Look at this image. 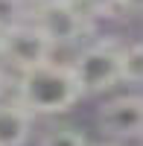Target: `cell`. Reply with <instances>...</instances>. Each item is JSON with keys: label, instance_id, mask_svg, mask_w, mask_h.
<instances>
[{"label": "cell", "instance_id": "cell-9", "mask_svg": "<svg viewBox=\"0 0 143 146\" xmlns=\"http://www.w3.org/2000/svg\"><path fill=\"white\" fill-rule=\"evenodd\" d=\"M73 3L79 6V12L91 21V27L102 18H111L117 12V0H73Z\"/></svg>", "mask_w": 143, "mask_h": 146}, {"label": "cell", "instance_id": "cell-14", "mask_svg": "<svg viewBox=\"0 0 143 146\" xmlns=\"http://www.w3.org/2000/svg\"><path fill=\"white\" fill-rule=\"evenodd\" d=\"M88 146H126V143H114V140H105V143H88Z\"/></svg>", "mask_w": 143, "mask_h": 146}, {"label": "cell", "instance_id": "cell-3", "mask_svg": "<svg viewBox=\"0 0 143 146\" xmlns=\"http://www.w3.org/2000/svg\"><path fill=\"white\" fill-rule=\"evenodd\" d=\"M50 58H56V50L29 18L0 29V62L9 70L23 73L41 62H50Z\"/></svg>", "mask_w": 143, "mask_h": 146}, {"label": "cell", "instance_id": "cell-1", "mask_svg": "<svg viewBox=\"0 0 143 146\" xmlns=\"http://www.w3.org/2000/svg\"><path fill=\"white\" fill-rule=\"evenodd\" d=\"M18 102H23L35 117H62L82 102V91L73 79V70L64 62H41L15 79Z\"/></svg>", "mask_w": 143, "mask_h": 146}, {"label": "cell", "instance_id": "cell-11", "mask_svg": "<svg viewBox=\"0 0 143 146\" xmlns=\"http://www.w3.org/2000/svg\"><path fill=\"white\" fill-rule=\"evenodd\" d=\"M117 12L126 18H140L143 15V0H117Z\"/></svg>", "mask_w": 143, "mask_h": 146}, {"label": "cell", "instance_id": "cell-13", "mask_svg": "<svg viewBox=\"0 0 143 146\" xmlns=\"http://www.w3.org/2000/svg\"><path fill=\"white\" fill-rule=\"evenodd\" d=\"M29 3H35V6H44V3H64V0H29Z\"/></svg>", "mask_w": 143, "mask_h": 146}, {"label": "cell", "instance_id": "cell-8", "mask_svg": "<svg viewBox=\"0 0 143 146\" xmlns=\"http://www.w3.org/2000/svg\"><path fill=\"white\" fill-rule=\"evenodd\" d=\"M38 146H88V137L73 126H58L47 131Z\"/></svg>", "mask_w": 143, "mask_h": 146}, {"label": "cell", "instance_id": "cell-10", "mask_svg": "<svg viewBox=\"0 0 143 146\" xmlns=\"http://www.w3.org/2000/svg\"><path fill=\"white\" fill-rule=\"evenodd\" d=\"M26 18V0H0V29Z\"/></svg>", "mask_w": 143, "mask_h": 146}, {"label": "cell", "instance_id": "cell-2", "mask_svg": "<svg viewBox=\"0 0 143 146\" xmlns=\"http://www.w3.org/2000/svg\"><path fill=\"white\" fill-rule=\"evenodd\" d=\"M120 44L117 41H93L85 44L73 56V62H67L73 70V79L79 85L82 96H102L111 94L120 85V58H117Z\"/></svg>", "mask_w": 143, "mask_h": 146}, {"label": "cell", "instance_id": "cell-5", "mask_svg": "<svg viewBox=\"0 0 143 146\" xmlns=\"http://www.w3.org/2000/svg\"><path fill=\"white\" fill-rule=\"evenodd\" d=\"M97 126L105 140L128 143L143 131V102L137 94H117L105 100L97 111Z\"/></svg>", "mask_w": 143, "mask_h": 146}, {"label": "cell", "instance_id": "cell-7", "mask_svg": "<svg viewBox=\"0 0 143 146\" xmlns=\"http://www.w3.org/2000/svg\"><path fill=\"white\" fill-rule=\"evenodd\" d=\"M117 58H120V85L137 88V85L143 82V44L140 41L120 44Z\"/></svg>", "mask_w": 143, "mask_h": 146}, {"label": "cell", "instance_id": "cell-12", "mask_svg": "<svg viewBox=\"0 0 143 146\" xmlns=\"http://www.w3.org/2000/svg\"><path fill=\"white\" fill-rule=\"evenodd\" d=\"M12 85H15V79H12V73H9V67L0 62V100H3V96L9 94V88Z\"/></svg>", "mask_w": 143, "mask_h": 146}, {"label": "cell", "instance_id": "cell-4", "mask_svg": "<svg viewBox=\"0 0 143 146\" xmlns=\"http://www.w3.org/2000/svg\"><path fill=\"white\" fill-rule=\"evenodd\" d=\"M26 18L41 29V35L50 41L53 50H62V47H76V44L91 32V21L79 12V6L73 3V0L35 6Z\"/></svg>", "mask_w": 143, "mask_h": 146}, {"label": "cell", "instance_id": "cell-6", "mask_svg": "<svg viewBox=\"0 0 143 146\" xmlns=\"http://www.w3.org/2000/svg\"><path fill=\"white\" fill-rule=\"evenodd\" d=\"M35 114L18 100H0V146H26L32 137Z\"/></svg>", "mask_w": 143, "mask_h": 146}]
</instances>
